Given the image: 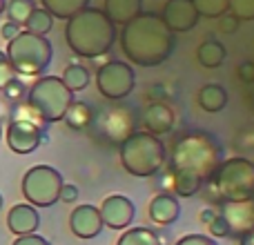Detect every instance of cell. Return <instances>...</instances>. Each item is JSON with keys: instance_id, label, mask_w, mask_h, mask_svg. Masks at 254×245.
<instances>
[{"instance_id": "cell-16", "label": "cell", "mask_w": 254, "mask_h": 245, "mask_svg": "<svg viewBox=\"0 0 254 245\" xmlns=\"http://www.w3.org/2000/svg\"><path fill=\"white\" fill-rule=\"evenodd\" d=\"M38 225H40V214L29 203H18L7 214V228H9V232H13L16 237L34 234L36 230H38Z\"/></svg>"}, {"instance_id": "cell-38", "label": "cell", "mask_w": 254, "mask_h": 245, "mask_svg": "<svg viewBox=\"0 0 254 245\" xmlns=\"http://www.w3.org/2000/svg\"><path fill=\"white\" fill-rule=\"evenodd\" d=\"M20 31H22V29H20V25H16V22H11V20H7L2 27H0V36H2V38L7 40V43H9L11 38H16V36L20 34Z\"/></svg>"}, {"instance_id": "cell-42", "label": "cell", "mask_w": 254, "mask_h": 245, "mask_svg": "<svg viewBox=\"0 0 254 245\" xmlns=\"http://www.w3.org/2000/svg\"><path fill=\"white\" fill-rule=\"evenodd\" d=\"M4 7H7V0H0V16H2V11H4Z\"/></svg>"}, {"instance_id": "cell-28", "label": "cell", "mask_w": 254, "mask_h": 245, "mask_svg": "<svg viewBox=\"0 0 254 245\" xmlns=\"http://www.w3.org/2000/svg\"><path fill=\"white\" fill-rule=\"evenodd\" d=\"M34 9H36L34 0H9V4L4 7V11H7L9 20L22 27V22L29 18V13L34 11Z\"/></svg>"}, {"instance_id": "cell-12", "label": "cell", "mask_w": 254, "mask_h": 245, "mask_svg": "<svg viewBox=\"0 0 254 245\" xmlns=\"http://www.w3.org/2000/svg\"><path fill=\"white\" fill-rule=\"evenodd\" d=\"M101 219H103V225L110 230H125L131 225L136 216V207H134V201L127 198L125 194H110V196L103 198L101 207Z\"/></svg>"}, {"instance_id": "cell-41", "label": "cell", "mask_w": 254, "mask_h": 245, "mask_svg": "<svg viewBox=\"0 0 254 245\" xmlns=\"http://www.w3.org/2000/svg\"><path fill=\"white\" fill-rule=\"evenodd\" d=\"M239 245H254V230L241 234V237H239Z\"/></svg>"}, {"instance_id": "cell-39", "label": "cell", "mask_w": 254, "mask_h": 245, "mask_svg": "<svg viewBox=\"0 0 254 245\" xmlns=\"http://www.w3.org/2000/svg\"><path fill=\"white\" fill-rule=\"evenodd\" d=\"M239 74H241L243 80L254 83V62H243V65L239 67Z\"/></svg>"}, {"instance_id": "cell-30", "label": "cell", "mask_w": 254, "mask_h": 245, "mask_svg": "<svg viewBox=\"0 0 254 245\" xmlns=\"http://www.w3.org/2000/svg\"><path fill=\"white\" fill-rule=\"evenodd\" d=\"M228 11L232 13L239 22L254 20V0H230Z\"/></svg>"}, {"instance_id": "cell-26", "label": "cell", "mask_w": 254, "mask_h": 245, "mask_svg": "<svg viewBox=\"0 0 254 245\" xmlns=\"http://www.w3.org/2000/svg\"><path fill=\"white\" fill-rule=\"evenodd\" d=\"M52 25H54L52 13H49L47 9H43V7H36L34 11L29 13V18L22 22L25 31H29V34H36V36L49 34V31H52Z\"/></svg>"}, {"instance_id": "cell-18", "label": "cell", "mask_w": 254, "mask_h": 245, "mask_svg": "<svg viewBox=\"0 0 254 245\" xmlns=\"http://www.w3.org/2000/svg\"><path fill=\"white\" fill-rule=\"evenodd\" d=\"M143 125L147 127V131L154 136L167 134V131H172V127H174V112L167 105H163V103H154V105H149L147 110H145Z\"/></svg>"}, {"instance_id": "cell-29", "label": "cell", "mask_w": 254, "mask_h": 245, "mask_svg": "<svg viewBox=\"0 0 254 245\" xmlns=\"http://www.w3.org/2000/svg\"><path fill=\"white\" fill-rule=\"evenodd\" d=\"M201 18H221L228 13L230 0H192Z\"/></svg>"}, {"instance_id": "cell-17", "label": "cell", "mask_w": 254, "mask_h": 245, "mask_svg": "<svg viewBox=\"0 0 254 245\" xmlns=\"http://www.w3.org/2000/svg\"><path fill=\"white\" fill-rule=\"evenodd\" d=\"M181 216V203L174 194L170 192H161L152 198L149 203V219L156 225H172L176 219Z\"/></svg>"}, {"instance_id": "cell-31", "label": "cell", "mask_w": 254, "mask_h": 245, "mask_svg": "<svg viewBox=\"0 0 254 245\" xmlns=\"http://www.w3.org/2000/svg\"><path fill=\"white\" fill-rule=\"evenodd\" d=\"M207 230H210V234H212L214 239L232 237V234H230V225H228V221H225L223 216L219 214V212H216V216L210 221V223H207Z\"/></svg>"}, {"instance_id": "cell-25", "label": "cell", "mask_w": 254, "mask_h": 245, "mask_svg": "<svg viewBox=\"0 0 254 245\" xmlns=\"http://www.w3.org/2000/svg\"><path fill=\"white\" fill-rule=\"evenodd\" d=\"M63 83H65V87L69 89L71 94L83 92L89 85V69L83 67L80 62H71V65H67L65 71H63Z\"/></svg>"}, {"instance_id": "cell-15", "label": "cell", "mask_w": 254, "mask_h": 245, "mask_svg": "<svg viewBox=\"0 0 254 245\" xmlns=\"http://www.w3.org/2000/svg\"><path fill=\"white\" fill-rule=\"evenodd\" d=\"M103 219H101V212H98L96 205H78L71 210L69 214V230L74 237L78 239H96L98 234L103 232Z\"/></svg>"}, {"instance_id": "cell-22", "label": "cell", "mask_w": 254, "mask_h": 245, "mask_svg": "<svg viewBox=\"0 0 254 245\" xmlns=\"http://www.w3.org/2000/svg\"><path fill=\"white\" fill-rule=\"evenodd\" d=\"M225 56H228V49H225L223 45H221L219 40H214V38L198 45L196 58H198V62H201L203 67H207V69L221 67L223 65V61H225Z\"/></svg>"}, {"instance_id": "cell-37", "label": "cell", "mask_w": 254, "mask_h": 245, "mask_svg": "<svg viewBox=\"0 0 254 245\" xmlns=\"http://www.w3.org/2000/svg\"><path fill=\"white\" fill-rule=\"evenodd\" d=\"M76 198H78V187L71 183H63L61 187V201L63 203H74Z\"/></svg>"}, {"instance_id": "cell-10", "label": "cell", "mask_w": 254, "mask_h": 245, "mask_svg": "<svg viewBox=\"0 0 254 245\" xmlns=\"http://www.w3.org/2000/svg\"><path fill=\"white\" fill-rule=\"evenodd\" d=\"M7 145L11 152L16 154H31L40 147L43 140H47V136L43 134V127L31 119H20L16 116L11 122L7 125Z\"/></svg>"}, {"instance_id": "cell-11", "label": "cell", "mask_w": 254, "mask_h": 245, "mask_svg": "<svg viewBox=\"0 0 254 245\" xmlns=\"http://www.w3.org/2000/svg\"><path fill=\"white\" fill-rule=\"evenodd\" d=\"M94 122L98 125V129H101V134L105 136V138L114 140V143H121V140L125 138V136H129L136 125V114L129 110H125V107H110V110H105L103 114H98Z\"/></svg>"}, {"instance_id": "cell-40", "label": "cell", "mask_w": 254, "mask_h": 245, "mask_svg": "<svg viewBox=\"0 0 254 245\" xmlns=\"http://www.w3.org/2000/svg\"><path fill=\"white\" fill-rule=\"evenodd\" d=\"M214 216H216V210H210V207H207V210H203L201 214H198V219H201V223L207 225L212 219H214Z\"/></svg>"}, {"instance_id": "cell-8", "label": "cell", "mask_w": 254, "mask_h": 245, "mask_svg": "<svg viewBox=\"0 0 254 245\" xmlns=\"http://www.w3.org/2000/svg\"><path fill=\"white\" fill-rule=\"evenodd\" d=\"M63 174L52 165H34L22 176V196L34 207H52L54 203L61 201V187H63Z\"/></svg>"}, {"instance_id": "cell-20", "label": "cell", "mask_w": 254, "mask_h": 245, "mask_svg": "<svg viewBox=\"0 0 254 245\" xmlns=\"http://www.w3.org/2000/svg\"><path fill=\"white\" fill-rule=\"evenodd\" d=\"M198 105L205 112H210V114L223 112L228 107V92H225V87H221L216 83L201 87V92H198Z\"/></svg>"}, {"instance_id": "cell-21", "label": "cell", "mask_w": 254, "mask_h": 245, "mask_svg": "<svg viewBox=\"0 0 254 245\" xmlns=\"http://www.w3.org/2000/svg\"><path fill=\"white\" fill-rule=\"evenodd\" d=\"M94 119H96V112L89 107V103L83 101H74L69 105V110L65 112V116H63V121L71 129H87V127L94 125Z\"/></svg>"}, {"instance_id": "cell-33", "label": "cell", "mask_w": 254, "mask_h": 245, "mask_svg": "<svg viewBox=\"0 0 254 245\" xmlns=\"http://www.w3.org/2000/svg\"><path fill=\"white\" fill-rule=\"evenodd\" d=\"M176 245H216V241L205 234H188V237L179 239Z\"/></svg>"}, {"instance_id": "cell-2", "label": "cell", "mask_w": 254, "mask_h": 245, "mask_svg": "<svg viewBox=\"0 0 254 245\" xmlns=\"http://www.w3.org/2000/svg\"><path fill=\"white\" fill-rule=\"evenodd\" d=\"M116 25L98 7H85L74 13L65 25V40L80 58L105 56L116 43Z\"/></svg>"}, {"instance_id": "cell-5", "label": "cell", "mask_w": 254, "mask_h": 245, "mask_svg": "<svg viewBox=\"0 0 254 245\" xmlns=\"http://www.w3.org/2000/svg\"><path fill=\"white\" fill-rule=\"evenodd\" d=\"M205 185L214 194H219V201L254 198V163L241 156L225 158Z\"/></svg>"}, {"instance_id": "cell-3", "label": "cell", "mask_w": 254, "mask_h": 245, "mask_svg": "<svg viewBox=\"0 0 254 245\" xmlns=\"http://www.w3.org/2000/svg\"><path fill=\"white\" fill-rule=\"evenodd\" d=\"M223 161V147L210 131H188L174 143L170 154V174H192L210 181Z\"/></svg>"}, {"instance_id": "cell-23", "label": "cell", "mask_w": 254, "mask_h": 245, "mask_svg": "<svg viewBox=\"0 0 254 245\" xmlns=\"http://www.w3.org/2000/svg\"><path fill=\"white\" fill-rule=\"evenodd\" d=\"M40 4H43V9H47L52 13V18L69 20L74 13L89 7V0H40Z\"/></svg>"}, {"instance_id": "cell-13", "label": "cell", "mask_w": 254, "mask_h": 245, "mask_svg": "<svg viewBox=\"0 0 254 245\" xmlns=\"http://www.w3.org/2000/svg\"><path fill=\"white\" fill-rule=\"evenodd\" d=\"M161 18L172 34H185V31L194 29L201 20L192 0H167Z\"/></svg>"}, {"instance_id": "cell-27", "label": "cell", "mask_w": 254, "mask_h": 245, "mask_svg": "<svg viewBox=\"0 0 254 245\" xmlns=\"http://www.w3.org/2000/svg\"><path fill=\"white\" fill-rule=\"evenodd\" d=\"M170 176H172V189H174V194H179L183 198L198 194L203 189V185H205L201 179H196L192 174H170Z\"/></svg>"}, {"instance_id": "cell-32", "label": "cell", "mask_w": 254, "mask_h": 245, "mask_svg": "<svg viewBox=\"0 0 254 245\" xmlns=\"http://www.w3.org/2000/svg\"><path fill=\"white\" fill-rule=\"evenodd\" d=\"M13 78H16V71H13V67H11V62H9L7 54L0 52V92H2V89L7 87Z\"/></svg>"}, {"instance_id": "cell-14", "label": "cell", "mask_w": 254, "mask_h": 245, "mask_svg": "<svg viewBox=\"0 0 254 245\" xmlns=\"http://www.w3.org/2000/svg\"><path fill=\"white\" fill-rule=\"evenodd\" d=\"M219 214L228 221L230 234H241L254 230V198H243V201H221Z\"/></svg>"}, {"instance_id": "cell-4", "label": "cell", "mask_w": 254, "mask_h": 245, "mask_svg": "<svg viewBox=\"0 0 254 245\" xmlns=\"http://www.w3.org/2000/svg\"><path fill=\"white\" fill-rule=\"evenodd\" d=\"M119 158L127 174L136 179H152L165 165L167 149L158 136L149 131H131L119 143Z\"/></svg>"}, {"instance_id": "cell-7", "label": "cell", "mask_w": 254, "mask_h": 245, "mask_svg": "<svg viewBox=\"0 0 254 245\" xmlns=\"http://www.w3.org/2000/svg\"><path fill=\"white\" fill-rule=\"evenodd\" d=\"M4 54H7L16 74L40 76L49 67V62H52L54 47L47 36H36V34H29V31H20L16 38H11L7 43Z\"/></svg>"}, {"instance_id": "cell-34", "label": "cell", "mask_w": 254, "mask_h": 245, "mask_svg": "<svg viewBox=\"0 0 254 245\" xmlns=\"http://www.w3.org/2000/svg\"><path fill=\"white\" fill-rule=\"evenodd\" d=\"M2 94L9 98V101H18V98H20L22 94H25V85H22L20 80H16V78H13L11 83H9L7 87L2 89Z\"/></svg>"}, {"instance_id": "cell-44", "label": "cell", "mask_w": 254, "mask_h": 245, "mask_svg": "<svg viewBox=\"0 0 254 245\" xmlns=\"http://www.w3.org/2000/svg\"><path fill=\"white\" fill-rule=\"evenodd\" d=\"M0 138H2V125H0Z\"/></svg>"}, {"instance_id": "cell-35", "label": "cell", "mask_w": 254, "mask_h": 245, "mask_svg": "<svg viewBox=\"0 0 254 245\" xmlns=\"http://www.w3.org/2000/svg\"><path fill=\"white\" fill-rule=\"evenodd\" d=\"M11 245H52L45 237H40V234H25V237H16V241Z\"/></svg>"}, {"instance_id": "cell-43", "label": "cell", "mask_w": 254, "mask_h": 245, "mask_svg": "<svg viewBox=\"0 0 254 245\" xmlns=\"http://www.w3.org/2000/svg\"><path fill=\"white\" fill-rule=\"evenodd\" d=\"M0 207H2V194H0Z\"/></svg>"}, {"instance_id": "cell-1", "label": "cell", "mask_w": 254, "mask_h": 245, "mask_svg": "<svg viewBox=\"0 0 254 245\" xmlns=\"http://www.w3.org/2000/svg\"><path fill=\"white\" fill-rule=\"evenodd\" d=\"M119 43L129 62L138 67H156L174 54L176 34L167 29L158 13L140 11L134 20L123 25Z\"/></svg>"}, {"instance_id": "cell-24", "label": "cell", "mask_w": 254, "mask_h": 245, "mask_svg": "<svg viewBox=\"0 0 254 245\" xmlns=\"http://www.w3.org/2000/svg\"><path fill=\"white\" fill-rule=\"evenodd\" d=\"M116 245H163V241L154 230L138 225V228H125Z\"/></svg>"}, {"instance_id": "cell-19", "label": "cell", "mask_w": 254, "mask_h": 245, "mask_svg": "<svg viewBox=\"0 0 254 245\" xmlns=\"http://www.w3.org/2000/svg\"><path fill=\"white\" fill-rule=\"evenodd\" d=\"M103 11L114 25H127L143 11V0H105Z\"/></svg>"}, {"instance_id": "cell-9", "label": "cell", "mask_w": 254, "mask_h": 245, "mask_svg": "<svg viewBox=\"0 0 254 245\" xmlns=\"http://www.w3.org/2000/svg\"><path fill=\"white\" fill-rule=\"evenodd\" d=\"M98 94L107 101H123L136 87V71L129 62L110 61L96 69Z\"/></svg>"}, {"instance_id": "cell-6", "label": "cell", "mask_w": 254, "mask_h": 245, "mask_svg": "<svg viewBox=\"0 0 254 245\" xmlns=\"http://www.w3.org/2000/svg\"><path fill=\"white\" fill-rule=\"evenodd\" d=\"M74 103V94L65 87L61 76H40L27 92V107L38 121L58 122Z\"/></svg>"}, {"instance_id": "cell-36", "label": "cell", "mask_w": 254, "mask_h": 245, "mask_svg": "<svg viewBox=\"0 0 254 245\" xmlns=\"http://www.w3.org/2000/svg\"><path fill=\"white\" fill-rule=\"evenodd\" d=\"M219 31H223V34H234L239 27V20L232 16V13H225V16L219 18Z\"/></svg>"}]
</instances>
